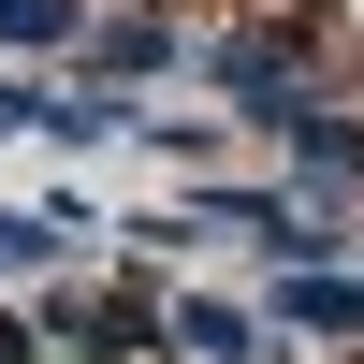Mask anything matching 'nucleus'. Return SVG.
Segmentation results:
<instances>
[{
    "instance_id": "nucleus-3",
    "label": "nucleus",
    "mask_w": 364,
    "mask_h": 364,
    "mask_svg": "<svg viewBox=\"0 0 364 364\" xmlns=\"http://www.w3.org/2000/svg\"><path fill=\"white\" fill-rule=\"evenodd\" d=\"M190 58H204L190 0H102V15H87V58H73V73H102V87H161V73H190Z\"/></svg>"
},
{
    "instance_id": "nucleus-1",
    "label": "nucleus",
    "mask_w": 364,
    "mask_h": 364,
    "mask_svg": "<svg viewBox=\"0 0 364 364\" xmlns=\"http://www.w3.org/2000/svg\"><path fill=\"white\" fill-rule=\"evenodd\" d=\"M262 146L291 161V190H336V204H364V117L336 102L321 73H291V87H262V102H233Z\"/></svg>"
},
{
    "instance_id": "nucleus-8",
    "label": "nucleus",
    "mask_w": 364,
    "mask_h": 364,
    "mask_svg": "<svg viewBox=\"0 0 364 364\" xmlns=\"http://www.w3.org/2000/svg\"><path fill=\"white\" fill-rule=\"evenodd\" d=\"M0 364H58V350H44V321H29V306H0Z\"/></svg>"
},
{
    "instance_id": "nucleus-6",
    "label": "nucleus",
    "mask_w": 364,
    "mask_h": 364,
    "mask_svg": "<svg viewBox=\"0 0 364 364\" xmlns=\"http://www.w3.org/2000/svg\"><path fill=\"white\" fill-rule=\"evenodd\" d=\"M87 15L102 0H0V58L15 73H58V58H87Z\"/></svg>"
},
{
    "instance_id": "nucleus-2",
    "label": "nucleus",
    "mask_w": 364,
    "mask_h": 364,
    "mask_svg": "<svg viewBox=\"0 0 364 364\" xmlns=\"http://www.w3.org/2000/svg\"><path fill=\"white\" fill-rule=\"evenodd\" d=\"M219 102H262V87H291V73H321V0H277V15H233V29H204V58H190Z\"/></svg>"
},
{
    "instance_id": "nucleus-9",
    "label": "nucleus",
    "mask_w": 364,
    "mask_h": 364,
    "mask_svg": "<svg viewBox=\"0 0 364 364\" xmlns=\"http://www.w3.org/2000/svg\"><path fill=\"white\" fill-rule=\"evenodd\" d=\"M0 306H15V277H0Z\"/></svg>"
},
{
    "instance_id": "nucleus-5",
    "label": "nucleus",
    "mask_w": 364,
    "mask_h": 364,
    "mask_svg": "<svg viewBox=\"0 0 364 364\" xmlns=\"http://www.w3.org/2000/svg\"><path fill=\"white\" fill-rule=\"evenodd\" d=\"M291 336L262 306H233V291H175V364H277Z\"/></svg>"
},
{
    "instance_id": "nucleus-7",
    "label": "nucleus",
    "mask_w": 364,
    "mask_h": 364,
    "mask_svg": "<svg viewBox=\"0 0 364 364\" xmlns=\"http://www.w3.org/2000/svg\"><path fill=\"white\" fill-rule=\"evenodd\" d=\"M233 132H248V117H175V102H146V117H132V146H161L175 175H219V146H233Z\"/></svg>"
},
{
    "instance_id": "nucleus-4",
    "label": "nucleus",
    "mask_w": 364,
    "mask_h": 364,
    "mask_svg": "<svg viewBox=\"0 0 364 364\" xmlns=\"http://www.w3.org/2000/svg\"><path fill=\"white\" fill-rule=\"evenodd\" d=\"M262 321L291 350H364V262H277L262 277Z\"/></svg>"
},
{
    "instance_id": "nucleus-10",
    "label": "nucleus",
    "mask_w": 364,
    "mask_h": 364,
    "mask_svg": "<svg viewBox=\"0 0 364 364\" xmlns=\"http://www.w3.org/2000/svg\"><path fill=\"white\" fill-rule=\"evenodd\" d=\"M350 262H364V248H350Z\"/></svg>"
}]
</instances>
